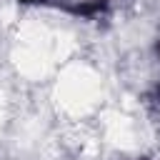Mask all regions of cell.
<instances>
[{
    "instance_id": "obj_1",
    "label": "cell",
    "mask_w": 160,
    "mask_h": 160,
    "mask_svg": "<svg viewBox=\"0 0 160 160\" xmlns=\"http://www.w3.org/2000/svg\"><path fill=\"white\" fill-rule=\"evenodd\" d=\"M105 8H108V0H90V2L72 5L70 10H72L75 15H80V18H95V15L105 12Z\"/></svg>"
},
{
    "instance_id": "obj_2",
    "label": "cell",
    "mask_w": 160,
    "mask_h": 160,
    "mask_svg": "<svg viewBox=\"0 0 160 160\" xmlns=\"http://www.w3.org/2000/svg\"><path fill=\"white\" fill-rule=\"evenodd\" d=\"M20 2H40V0H20Z\"/></svg>"
},
{
    "instance_id": "obj_3",
    "label": "cell",
    "mask_w": 160,
    "mask_h": 160,
    "mask_svg": "<svg viewBox=\"0 0 160 160\" xmlns=\"http://www.w3.org/2000/svg\"><path fill=\"white\" fill-rule=\"evenodd\" d=\"M158 58H160V42H158Z\"/></svg>"
}]
</instances>
